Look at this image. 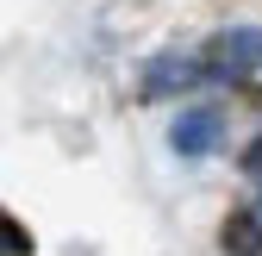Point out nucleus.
I'll list each match as a JSON object with an SVG mask.
<instances>
[{"mask_svg": "<svg viewBox=\"0 0 262 256\" xmlns=\"http://www.w3.org/2000/svg\"><path fill=\"white\" fill-rule=\"evenodd\" d=\"M262 69V31L256 25H231V31H219V38L206 44V75L212 81H250Z\"/></svg>", "mask_w": 262, "mask_h": 256, "instance_id": "f257e3e1", "label": "nucleus"}, {"mask_svg": "<svg viewBox=\"0 0 262 256\" xmlns=\"http://www.w3.org/2000/svg\"><path fill=\"white\" fill-rule=\"evenodd\" d=\"M219 138H225V113L219 106H181L175 125H169V150L175 156H206Z\"/></svg>", "mask_w": 262, "mask_h": 256, "instance_id": "f03ea898", "label": "nucleus"}, {"mask_svg": "<svg viewBox=\"0 0 262 256\" xmlns=\"http://www.w3.org/2000/svg\"><path fill=\"white\" fill-rule=\"evenodd\" d=\"M193 81H212V75H206V62H193V56H181V50H162L150 69H144V94H150V100L181 94V88H193Z\"/></svg>", "mask_w": 262, "mask_h": 256, "instance_id": "7ed1b4c3", "label": "nucleus"}, {"mask_svg": "<svg viewBox=\"0 0 262 256\" xmlns=\"http://www.w3.org/2000/svg\"><path fill=\"white\" fill-rule=\"evenodd\" d=\"M225 256H262V225L250 219V206L225 219Z\"/></svg>", "mask_w": 262, "mask_h": 256, "instance_id": "20e7f679", "label": "nucleus"}, {"mask_svg": "<svg viewBox=\"0 0 262 256\" xmlns=\"http://www.w3.org/2000/svg\"><path fill=\"white\" fill-rule=\"evenodd\" d=\"M244 169H250V175H256V181H262V138H256V144H250V150H244Z\"/></svg>", "mask_w": 262, "mask_h": 256, "instance_id": "39448f33", "label": "nucleus"}, {"mask_svg": "<svg viewBox=\"0 0 262 256\" xmlns=\"http://www.w3.org/2000/svg\"><path fill=\"white\" fill-rule=\"evenodd\" d=\"M250 219H256V225H262V200H256V206H250Z\"/></svg>", "mask_w": 262, "mask_h": 256, "instance_id": "423d86ee", "label": "nucleus"}]
</instances>
